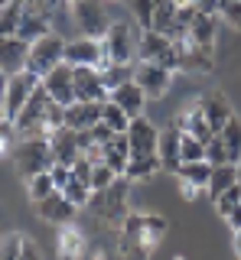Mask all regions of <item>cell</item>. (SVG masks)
<instances>
[{
	"label": "cell",
	"instance_id": "6da1fadb",
	"mask_svg": "<svg viewBox=\"0 0 241 260\" xmlns=\"http://www.w3.org/2000/svg\"><path fill=\"white\" fill-rule=\"evenodd\" d=\"M163 234H166V218L154 215V211H127L120 221L117 250L127 260H147Z\"/></svg>",
	"mask_w": 241,
	"mask_h": 260
},
{
	"label": "cell",
	"instance_id": "7a4b0ae2",
	"mask_svg": "<svg viewBox=\"0 0 241 260\" xmlns=\"http://www.w3.org/2000/svg\"><path fill=\"white\" fill-rule=\"evenodd\" d=\"M101 49H104V62L108 65H134V59H137L134 26L127 20H111L108 32L101 36Z\"/></svg>",
	"mask_w": 241,
	"mask_h": 260
},
{
	"label": "cell",
	"instance_id": "3957f363",
	"mask_svg": "<svg viewBox=\"0 0 241 260\" xmlns=\"http://www.w3.org/2000/svg\"><path fill=\"white\" fill-rule=\"evenodd\" d=\"M127 195H131V179L117 176L108 189L92 192L88 208H92V215H98L101 221H124V215H127Z\"/></svg>",
	"mask_w": 241,
	"mask_h": 260
},
{
	"label": "cell",
	"instance_id": "277c9868",
	"mask_svg": "<svg viewBox=\"0 0 241 260\" xmlns=\"http://www.w3.org/2000/svg\"><path fill=\"white\" fill-rule=\"evenodd\" d=\"M13 162H17L23 179H33L36 173H49L52 169V150L46 137H26L13 146Z\"/></svg>",
	"mask_w": 241,
	"mask_h": 260
},
{
	"label": "cell",
	"instance_id": "5b68a950",
	"mask_svg": "<svg viewBox=\"0 0 241 260\" xmlns=\"http://www.w3.org/2000/svg\"><path fill=\"white\" fill-rule=\"evenodd\" d=\"M137 55H140V62H157L170 72H179V49H176V43L170 36H163V32H157V29L140 32Z\"/></svg>",
	"mask_w": 241,
	"mask_h": 260
},
{
	"label": "cell",
	"instance_id": "8992f818",
	"mask_svg": "<svg viewBox=\"0 0 241 260\" xmlns=\"http://www.w3.org/2000/svg\"><path fill=\"white\" fill-rule=\"evenodd\" d=\"M62 55H66V39L59 32H46L43 39H36L29 46V59H26V69L43 81L55 65H62Z\"/></svg>",
	"mask_w": 241,
	"mask_h": 260
},
{
	"label": "cell",
	"instance_id": "52a82bcc",
	"mask_svg": "<svg viewBox=\"0 0 241 260\" xmlns=\"http://www.w3.org/2000/svg\"><path fill=\"white\" fill-rule=\"evenodd\" d=\"M72 20H75V26L85 32V36L92 39H101L104 32H108L111 20H108V7H104V0H72Z\"/></svg>",
	"mask_w": 241,
	"mask_h": 260
},
{
	"label": "cell",
	"instance_id": "ba28073f",
	"mask_svg": "<svg viewBox=\"0 0 241 260\" xmlns=\"http://www.w3.org/2000/svg\"><path fill=\"white\" fill-rule=\"evenodd\" d=\"M173 75L176 72L163 69V65H157V62H137L134 65V81H137L140 91L147 94V101H160V98L170 91Z\"/></svg>",
	"mask_w": 241,
	"mask_h": 260
},
{
	"label": "cell",
	"instance_id": "9c48e42d",
	"mask_svg": "<svg viewBox=\"0 0 241 260\" xmlns=\"http://www.w3.org/2000/svg\"><path fill=\"white\" fill-rule=\"evenodd\" d=\"M36 88H39V78H36L29 69H23V72H17V75H10V81H7L4 117H7V120H17V114L26 108V101L33 98Z\"/></svg>",
	"mask_w": 241,
	"mask_h": 260
},
{
	"label": "cell",
	"instance_id": "30bf717a",
	"mask_svg": "<svg viewBox=\"0 0 241 260\" xmlns=\"http://www.w3.org/2000/svg\"><path fill=\"white\" fill-rule=\"evenodd\" d=\"M62 62L72 65V69H104V49H101V39H92V36H78L66 43V55Z\"/></svg>",
	"mask_w": 241,
	"mask_h": 260
},
{
	"label": "cell",
	"instance_id": "8fae6325",
	"mask_svg": "<svg viewBox=\"0 0 241 260\" xmlns=\"http://www.w3.org/2000/svg\"><path fill=\"white\" fill-rule=\"evenodd\" d=\"M43 88L49 91V98L55 104H62V108H69V104H75V75H72V65H55L49 75L43 78Z\"/></svg>",
	"mask_w": 241,
	"mask_h": 260
},
{
	"label": "cell",
	"instance_id": "7c38bea8",
	"mask_svg": "<svg viewBox=\"0 0 241 260\" xmlns=\"http://www.w3.org/2000/svg\"><path fill=\"white\" fill-rule=\"evenodd\" d=\"M124 134H127V143H131V156H150V153H157L160 130L147 117H134Z\"/></svg>",
	"mask_w": 241,
	"mask_h": 260
},
{
	"label": "cell",
	"instance_id": "4fadbf2b",
	"mask_svg": "<svg viewBox=\"0 0 241 260\" xmlns=\"http://www.w3.org/2000/svg\"><path fill=\"white\" fill-rule=\"evenodd\" d=\"M173 176L179 179L183 195H186V199H196L199 192H205L208 179H212V162H208V159H199V162H183V166L176 169Z\"/></svg>",
	"mask_w": 241,
	"mask_h": 260
},
{
	"label": "cell",
	"instance_id": "5bb4252c",
	"mask_svg": "<svg viewBox=\"0 0 241 260\" xmlns=\"http://www.w3.org/2000/svg\"><path fill=\"white\" fill-rule=\"evenodd\" d=\"M33 205H36V215L43 218V221L59 224V228L62 224H72V221H75V211H78L62 192H52V195H46L43 202H33Z\"/></svg>",
	"mask_w": 241,
	"mask_h": 260
},
{
	"label": "cell",
	"instance_id": "9a60e30c",
	"mask_svg": "<svg viewBox=\"0 0 241 260\" xmlns=\"http://www.w3.org/2000/svg\"><path fill=\"white\" fill-rule=\"evenodd\" d=\"M176 49H179V72L208 75L215 69V49H202L196 43H176Z\"/></svg>",
	"mask_w": 241,
	"mask_h": 260
},
{
	"label": "cell",
	"instance_id": "2e32d148",
	"mask_svg": "<svg viewBox=\"0 0 241 260\" xmlns=\"http://www.w3.org/2000/svg\"><path fill=\"white\" fill-rule=\"evenodd\" d=\"M49 150H52V159L55 162H66V166H72V162L82 156L78 130H72L66 124H62L59 130H52V134H49Z\"/></svg>",
	"mask_w": 241,
	"mask_h": 260
},
{
	"label": "cell",
	"instance_id": "e0dca14e",
	"mask_svg": "<svg viewBox=\"0 0 241 260\" xmlns=\"http://www.w3.org/2000/svg\"><path fill=\"white\" fill-rule=\"evenodd\" d=\"M72 75H75V101H108L101 69H72Z\"/></svg>",
	"mask_w": 241,
	"mask_h": 260
},
{
	"label": "cell",
	"instance_id": "ac0fdd59",
	"mask_svg": "<svg viewBox=\"0 0 241 260\" xmlns=\"http://www.w3.org/2000/svg\"><path fill=\"white\" fill-rule=\"evenodd\" d=\"M26 59H29V43H23L20 36H0V69L7 75L23 72Z\"/></svg>",
	"mask_w": 241,
	"mask_h": 260
},
{
	"label": "cell",
	"instance_id": "d6986e66",
	"mask_svg": "<svg viewBox=\"0 0 241 260\" xmlns=\"http://www.w3.org/2000/svg\"><path fill=\"white\" fill-rule=\"evenodd\" d=\"M199 108H202L208 127H212V134H222V127L228 124L231 117H235V114H231L228 98H225L222 91H208V94H202V98H199Z\"/></svg>",
	"mask_w": 241,
	"mask_h": 260
},
{
	"label": "cell",
	"instance_id": "ffe728a7",
	"mask_svg": "<svg viewBox=\"0 0 241 260\" xmlns=\"http://www.w3.org/2000/svg\"><path fill=\"white\" fill-rule=\"evenodd\" d=\"M46 32H52V13L36 10V7H26V10H23L20 26H17V36L23 39V43L33 46L36 39H43V36H46Z\"/></svg>",
	"mask_w": 241,
	"mask_h": 260
},
{
	"label": "cell",
	"instance_id": "44dd1931",
	"mask_svg": "<svg viewBox=\"0 0 241 260\" xmlns=\"http://www.w3.org/2000/svg\"><path fill=\"white\" fill-rule=\"evenodd\" d=\"M108 98H111V101H114L131 120H134V117H143V108H147V94L140 91L137 81H124V85L114 88V91H111Z\"/></svg>",
	"mask_w": 241,
	"mask_h": 260
},
{
	"label": "cell",
	"instance_id": "7402d4cb",
	"mask_svg": "<svg viewBox=\"0 0 241 260\" xmlns=\"http://www.w3.org/2000/svg\"><path fill=\"white\" fill-rule=\"evenodd\" d=\"M179 140H183V130L176 127V124H170L166 130H160L157 156H160V162H163L166 173H176V169L183 166V159H179Z\"/></svg>",
	"mask_w": 241,
	"mask_h": 260
},
{
	"label": "cell",
	"instance_id": "603a6c76",
	"mask_svg": "<svg viewBox=\"0 0 241 260\" xmlns=\"http://www.w3.org/2000/svg\"><path fill=\"white\" fill-rule=\"evenodd\" d=\"M101 104L104 101H75V104H69L62 124L72 127V130H92L101 120Z\"/></svg>",
	"mask_w": 241,
	"mask_h": 260
},
{
	"label": "cell",
	"instance_id": "cb8c5ba5",
	"mask_svg": "<svg viewBox=\"0 0 241 260\" xmlns=\"http://www.w3.org/2000/svg\"><path fill=\"white\" fill-rule=\"evenodd\" d=\"M189 43H196L202 49H215V43H219V16L196 13V20L189 23Z\"/></svg>",
	"mask_w": 241,
	"mask_h": 260
},
{
	"label": "cell",
	"instance_id": "d4e9b609",
	"mask_svg": "<svg viewBox=\"0 0 241 260\" xmlns=\"http://www.w3.org/2000/svg\"><path fill=\"white\" fill-rule=\"evenodd\" d=\"M173 124L179 127L183 134H192L196 140H202V143H208V140L215 137V134H212V127H208V120H205V114H202V108H199V101L192 104V108L183 111L179 117L173 120Z\"/></svg>",
	"mask_w": 241,
	"mask_h": 260
},
{
	"label": "cell",
	"instance_id": "484cf974",
	"mask_svg": "<svg viewBox=\"0 0 241 260\" xmlns=\"http://www.w3.org/2000/svg\"><path fill=\"white\" fill-rule=\"evenodd\" d=\"M85 234L78 231L75 224H62L59 228V244H55V250H59V260H82L85 257Z\"/></svg>",
	"mask_w": 241,
	"mask_h": 260
},
{
	"label": "cell",
	"instance_id": "4316f807",
	"mask_svg": "<svg viewBox=\"0 0 241 260\" xmlns=\"http://www.w3.org/2000/svg\"><path fill=\"white\" fill-rule=\"evenodd\" d=\"M101 150H104V166H111L117 176H124L127 162H131V143H127V134H114Z\"/></svg>",
	"mask_w": 241,
	"mask_h": 260
},
{
	"label": "cell",
	"instance_id": "83f0119b",
	"mask_svg": "<svg viewBox=\"0 0 241 260\" xmlns=\"http://www.w3.org/2000/svg\"><path fill=\"white\" fill-rule=\"evenodd\" d=\"M157 173H163V162H160L157 153H150V156H131L124 169V179H131V182H150Z\"/></svg>",
	"mask_w": 241,
	"mask_h": 260
},
{
	"label": "cell",
	"instance_id": "f1b7e54d",
	"mask_svg": "<svg viewBox=\"0 0 241 260\" xmlns=\"http://www.w3.org/2000/svg\"><path fill=\"white\" fill-rule=\"evenodd\" d=\"M235 182H238V166H235V162H222V166H212V179H208V185H205V195L215 202L225 189H231Z\"/></svg>",
	"mask_w": 241,
	"mask_h": 260
},
{
	"label": "cell",
	"instance_id": "f546056e",
	"mask_svg": "<svg viewBox=\"0 0 241 260\" xmlns=\"http://www.w3.org/2000/svg\"><path fill=\"white\" fill-rule=\"evenodd\" d=\"M23 10H26V4L23 0H7L4 7H0V36H17V26L23 20Z\"/></svg>",
	"mask_w": 241,
	"mask_h": 260
},
{
	"label": "cell",
	"instance_id": "4dcf8cb0",
	"mask_svg": "<svg viewBox=\"0 0 241 260\" xmlns=\"http://www.w3.org/2000/svg\"><path fill=\"white\" fill-rule=\"evenodd\" d=\"M219 137L225 140V150H228V159H231V162L238 166V162H241V117H231L228 124L222 127V134H219Z\"/></svg>",
	"mask_w": 241,
	"mask_h": 260
},
{
	"label": "cell",
	"instance_id": "1f68e13d",
	"mask_svg": "<svg viewBox=\"0 0 241 260\" xmlns=\"http://www.w3.org/2000/svg\"><path fill=\"white\" fill-rule=\"evenodd\" d=\"M101 81H104V88H108V94H111L114 88L124 85V81H134V65H104Z\"/></svg>",
	"mask_w": 241,
	"mask_h": 260
},
{
	"label": "cell",
	"instance_id": "d6a6232c",
	"mask_svg": "<svg viewBox=\"0 0 241 260\" xmlns=\"http://www.w3.org/2000/svg\"><path fill=\"white\" fill-rule=\"evenodd\" d=\"M101 120H104V124H108L111 130H114V134H124V130H127V124H131V117H127V114L120 111L117 104L111 101V98L101 104Z\"/></svg>",
	"mask_w": 241,
	"mask_h": 260
},
{
	"label": "cell",
	"instance_id": "836d02e7",
	"mask_svg": "<svg viewBox=\"0 0 241 260\" xmlns=\"http://www.w3.org/2000/svg\"><path fill=\"white\" fill-rule=\"evenodd\" d=\"M26 192H29V199H33V202H43L46 195H52V192H59V189H55V182H52L49 173H36L33 179H26Z\"/></svg>",
	"mask_w": 241,
	"mask_h": 260
},
{
	"label": "cell",
	"instance_id": "e575fe53",
	"mask_svg": "<svg viewBox=\"0 0 241 260\" xmlns=\"http://www.w3.org/2000/svg\"><path fill=\"white\" fill-rule=\"evenodd\" d=\"M179 159H183V162H199V159H205V143L196 140L192 134H183V140H179Z\"/></svg>",
	"mask_w": 241,
	"mask_h": 260
},
{
	"label": "cell",
	"instance_id": "d590c367",
	"mask_svg": "<svg viewBox=\"0 0 241 260\" xmlns=\"http://www.w3.org/2000/svg\"><path fill=\"white\" fill-rule=\"evenodd\" d=\"M62 195H66V199H69L75 208H85V205H88V199H92V185H88V182H78V179L72 176V179H69V185L62 189Z\"/></svg>",
	"mask_w": 241,
	"mask_h": 260
},
{
	"label": "cell",
	"instance_id": "8d00e7d4",
	"mask_svg": "<svg viewBox=\"0 0 241 260\" xmlns=\"http://www.w3.org/2000/svg\"><path fill=\"white\" fill-rule=\"evenodd\" d=\"M238 205H241V185H238V182L231 185V189H225L219 199H215V208H219V215H222V218H228Z\"/></svg>",
	"mask_w": 241,
	"mask_h": 260
},
{
	"label": "cell",
	"instance_id": "74e56055",
	"mask_svg": "<svg viewBox=\"0 0 241 260\" xmlns=\"http://www.w3.org/2000/svg\"><path fill=\"white\" fill-rule=\"evenodd\" d=\"M134 16L140 20L143 29H154V13H157V0H127Z\"/></svg>",
	"mask_w": 241,
	"mask_h": 260
},
{
	"label": "cell",
	"instance_id": "f35d334b",
	"mask_svg": "<svg viewBox=\"0 0 241 260\" xmlns=\"http://www.w3.org/2000/svg\"><path fill=\"white\" fill-rule=\"evenodd\" d=\"M23 238L26 234H7L4 241H0V260H20V254H23Z\"/></svg>",
	"mask_w": 241,
	"mask_h": 260
},
{
	"label": "cell",
	"instance_id": "ab89813d",
	"mask_svg": "<svg viewBox=\"0 0 241 260\" xmlns=\"http://www.w3.org/2000/svg\"><path fill=\"white\" fill-rule=\"evenodd\" d=\"M219 20L241 29V0H219Z\"/></svg>",
	"mask_w": 241,
	"mask_h": 260
},
{
	"label": "cell",
	"instance_id": "60d3db41",
	"mask_svg": "<svg viewBox=\"0 0 241 260\" xmlns=\"http://www.w3.org/2000/svg\"><path fill=\"white\" fill-rule=\"evenodd\" d=\"M205 159L212 162V166H222V162H231V159H228V150H225V140H222L219 134H215L212 140L205 143Z\"/></svg>",
	"mask_w": 241,
	"mask_h": 260
},
{
	"label": "cell",
	"instance_id": "b9f144b4",
	"mask_svg": "<svg viewBox=\"0 0 241 260\" xmlns=\"http://www.w3.org/2000/svg\"><path fill=\"white\" fill-rule=\"evenodd\" d=\"M117 179V173L111 166H104V162H98V166L92 169V192H101V189H108L111 182Z\"/></svg>",
	"mask_w": 241,
	"mask_h": 260
},
{
	"label": "cell",
	"instance_id": "7bdbcfd3",
	"mask_svg": "<svg viewBox=\"0 0 241 260\" xmlns=\"http://www.w3.org/2000/svg\"><path fill=\"white\" fill-rule=\"evenodd\" d=\"M17 137H20V134H17V127H13V120L0 117V156L13 150V140H17Z\"/></svg>",
	"mask_w": 241,
	"mask_h": 260
},
{
	"label": "cell",
	"instance_id": "ee69618b",
	"mask_svg": "<svg viewBox=\"0 0 241 260\" xmlns=\"http://www.w3.org/2000/svg\"><path fill=\"white\" fill-rule=\"evenodd\" d=\"M49 176H52V182H55V189H66L69 185V179H72V166H66V162H52V169H49Z\"/></svg>",
	"mask_w": 241,
	"mask_h": 260
},
{
	"label": "cell",
	"instance_id": "f6af8a7d",
	"mask_svg": "<svg viewBox=\"0 0 241 260\" xmlns=\"http://www.w3.org/2000/svg\"><path fill=\"white\" fill-rule=\"evenodd\" d=\"M92 169H95V166H92L85 156H78L75 162H72V176H75L78 182H88V185H92Z\"/></svg>",
	"mask_w": 241,
	"mask_h": 260
},
{
	"label": "cell",
	"instance_id": "bcb514c9",
	"mask_svg": "<svg viewBox=\"0 0 241 260\" xmlns=\"http://www.w3.org/2000/svg\"><path fill=\"white\" fill-rule=\"evenodd\" d=\"M88 134H92V143H98V146H104L111 140V137H114V130H111L108 124H104V120H98V124H95L92 130H88Z\"/></svg>",
	"mask_w": 241,
	"mask_h": 260
},
{
	"label": "cell",
	"instance_id": "7dc6e473",
	"mask_svg": "<svg viewBox=\"0 0 241 260\" xmlns=\"http://www.w3.org/2000/svg\"><path fill=\"white\" fill-rule=\"evenodd\" d=\"M108 257H111V247H108V244H88L82 260H108Z\"/></svg>",
	"mask_w": 241,
	"mask_h": 260
},
{
	"label": "cell",
	"instance_id": "c3c4849f",
	"mask_svg": "<svg viewBox=\"0 0 241 260\" xmlns=\"http://www.w3.org/2000/svg\"><path fill=\"white\" fill-rule=\"evenodd\" d=\"M20 260H43V254H39V247H36V241L23 238V254H20Z\"/></svg>",
	"mask_w": 241,
	"mask_h": 260
},
{
	"label": "cell",
	"instance_id": "681fc988",
	"mask_svg": "<svg viewBox=\"0 0 241 260\" xmlns=\"http://www.w3.org/2000/svg\"><path fill=\"white\" fill-rule=\"evenodd\" d=\"M7 81H10V75L0 69V117H4V101H7Z\"/></svg>",
	"mask_w": 241,
	"mask_h": 260
},
{
	"label": "cell",
	"instance_id": "f907efd6",
	"mask_svg": "<svg viewBox=\"0 0 241 260\" xmlns=\"http://www.w3.org/2000/svg\"><path fill=\"white\" fill-rule=\"evenodd\" d=\"M225 221H228V224H231V231H241V205H238L235 211H231V215H228V218H225Z\"/></svg>",
	"mask_w": 241,
	"mask_h": 260
},
{
	"label": "cell",
	"instance_id": "816d5d0a",
	"mask_svg": "<svg viewBox=\"0 0 241 260\" xmlns=\"http://www.w3.org/2000/svg\"><path fill=\"white\" fill-rule=\"evenodd\" d=\"M235 254L241 257V231H235Z\"/></svg>",
	"mask_w": 241,
	"mask_h": 260
},
{
	"label": "cell",
	"instance_id": "f5cc1de1",
	"mask_svg": "<svg viewBox=\"0 0 241 260\" xmlns=\"http://www.w3.org/2000/svg\"><path fill=\"white\" fill-rule=\"evenodd\" d=\"M238 185H241V162H238Z\"/></svg>",
	"mask_w": 241,
	"mask_h": 260
},
{
	"label": "cell",
	"instance_id": "db71d44e",
	"mask_svg": "<svg viewBox=\"0 0 241 260\" xmlns=\"http://www.w3.org/2000/svg\"><path fill=\"white\" fill-rule=\"evenodd\" d=\"M4 4H7V0H0V7H4Z\"/></svg>",
	"mask_w": 241,
	"mask_h": 260
},
{
	"label": "cell",
	"instance_id": "11a10c76",
	"mask_svg": "<svg viewBox=\"0 0 241 260\" xmlns=\"http://www.w3.org/2000/svg\"><path fill=\"white\" fill-rule=\"evenodd\" d=\"M66 4H72V0H66Z\"/></svg>",
	"mask_w": 241,
	"mask_h": 260
},
{
	"label": "cell",
	"instance_id": "9f6ffc18",
	"mask_svg": "<svg viewBox=\"0 0 241 260\" xmlns=\"http://www.w3.org/2000/svg\"><path fill=\"white\" fill-rule=\"evenodd\" d=\"M176 260H183V257H176Z\"/></svg>",
	"mask_w": 241,
	"mask_h": 260
}]
</instances>
